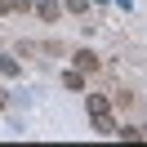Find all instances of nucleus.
I'll return each mask as SVG.
<instances>
[{"mask_svg": "<svg viewBox=\"0 0 147 147\" xmlns=\"http://www.w3.org/2000/svg\"><path fill=\"white\" fill-rule=\"evenodd\" d=\"M94 120V134H116V120H111V111H98V116H89Z\"/></svg>", "mask_w": 147, "mask_h": 147, "instance_id": "nucleus-1", "label": "nucleus"}, {"mask_svg": "<svg viewBox=\"0 0 147 147\" xmlns=\"http://www.w3.org/2000/svg\"><path fill=\"white\" fill-rule=\"evenodd\" d=\"M76 71H98V58H94V49H80V54H76Z\"/></svg>", "mask_w": 147, "mask_h": 147, "instance_id": "nucleus-2", "label": "nucleus"}, {"mask_svg": "<svg viewBox=\"0 0 147 147\" xmlns=\"http://www.w3.org/2000/svg\"><path fill=\"white\" fill-rule=\"evenodd\" d=\"M85 107H89V116H98V111H111V102L102 98V94H89V102H85Z\"/></svg>", "mask_w": 147, "mask_h": 147, "instance_id": "nucleus-3", "label": "nucleus"}, {"mask_svg": "<svg viewBox=\"0 0 147 147\" xmlns=\"http://www.w3.org/2000/svg\"><path fill=\"white\" fill-rule=\"evenodd\" d=\"M63 85H67V89H85V71H76V67L63 71Z\"/></svg>", "mask_w": 147, "mask_h": 147, "instance_id": "nucleus-4", "label": "nucleus"}, {"mask_svg": "<svg viewBox=\"0 0 147 147\" xmlns=\"http://www.w3.org/2000/svg\"><path fill=\"white\" fill-rule=\"evenodd\" d=\"M36 9H40V18H45V22H54V18H58V0H40Z\"/></svg>", "mask_w": 147, "mask_h": 147, "instance_id": "nucleus-5", "label": "nucleus"}, {"mask_svg": "<svg viewBox=\"0 0 147 147\" xmlns=\"http://www.w3.org/2000/svg\"><path fill=\"white\" fill-rule=\"evenodd\" d=\"M0 71H5V76H18V71H22V67H18V63H13V58H0Z\"/></svg>", "mask_w": 147, "mask_h": 147, "instance_id": "nucleus-6", "label": "nucleus"}, {"mask_svg": "<svg viewBox=\"0 0 147 147\" xmlns=\"http://www.w3.org/2000/svg\"><path fill=\"white\" fill-rule=\"evenodd\" d=\"M116 134H120V138H125V143H138V138H143V134H138V129H134V125H125V129H116Z\"/></svg>", "mask_w": 147, "mask_h": 147, "instance_id": "nucleus-7", "label": "nucleus"}, {"mask_svg": "<svg viewBox=\"0 0 147 147\" xmlns=\"http://www.w3.org/2000/svg\"><path fill=\"white\" fill-rule=\"evenodd\" d=\"M63 5H67L71 13H85V9H89V0H63Z\"/></svg>", "mask_w": 147, "mask_h": 147, "instance_id": "nucleus-8", "label": "nucleus"}, {"mask_svg": "<svg viewBox=\"0 0 147 147\" xmlns=\"http://www.w3.org/2000/svg\"><path fill=\"white\" fill-rule=\"evenodd\" d=\"M13 9H18V13H27V9H31V0H13Z\"/></svg>", "mask_w": 147, "mask_h": 147, "instance_id": "nucleus-9", "label": "nucleus"}, {"mask_svg": "<svg viewBox=\"0 0 147 147\" xmlns=\"http://www.w3.org/2000/svg\"><path fill=\"white\" fill-rule=\"evenodd\" d=\"M9 9H13V0H0V13H9Z\"/></svg>", "mask_w": 147, "mask_h": 147, "instance_id": "nucleus-10", "label": "nucleus"}, {"mask_svg": "<svg viewBox=\"0 0 147 147\" xmlns=\"http://www.w3.org/2000/svg\"><path fill=\"white\" fill-rule=\"evenodd\" d=\"M5 102H9V94H5V89H0V111H5Z\"/></svg>", "mask_w": 147, "mask_h": 147, "instance_id": "nucleus-11", "label": "nucleus"}]
</instances>
